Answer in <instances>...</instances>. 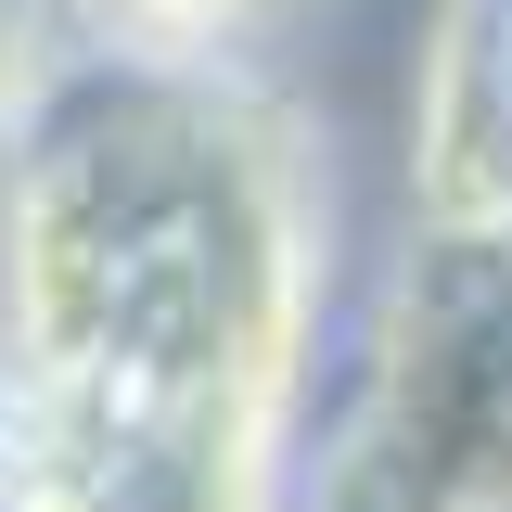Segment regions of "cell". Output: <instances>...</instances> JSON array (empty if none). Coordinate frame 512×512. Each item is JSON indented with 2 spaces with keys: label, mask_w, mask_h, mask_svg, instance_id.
Listing matches in <instances>:
<instances>
[{
  "label": "cell",
  "mask_w": 512,
  "mask_h": 512,
  "mask_svg": "<svg viewBox=\"0 0 512 512\" xmlns=\"http://www.w3.org/2000/svg\"><path fill=\"white\" fill-rule=\"evenodd\" d=\"M397 192H410L423 244H512V0L423 13Z\"/></svg>",
  "instance_id": "3957f363"
},
{
  "label": "cell",
  "mask_w": 512,
  "mask_h": 512,
  "mask_svg": "<svg viewBox=\"0 0 512 512\" xmlns=\"http://www.w3.org/2000/svg\"><path fill=\"white\" fill-rule=\"evenodd\" d=\"M282 0H64L77 52H128V64H256V26Z\"/></svg>",
  "instance_id": "277c9868"
},
{
  "label": "cell",
  "mask_w": 512,
  "mask_h": 512,
  "mask_svg": "<svg viewBox=\"0 0 512 512\" xmlns=\"http://www.w3.org/2000/svg\"><path fill=\"white\" fill-rule=\"evenodd\" d=\"M333 141L269 64L77 52L0 154V512H295Z\"/></svg>",
  "instance_id": "6da1fadb"
},
{
  "label": "cell",
  "mask_w": 512,
  "mask_h": 512,
  "mask_svg": "<svg viewBox=\"0 0 512 512\" xmlns=\"http://www.w3.org/2000/svg\"><path fill=\"white\" fill-rule=\"evenodd\" d=\"M64 64H77L64 0H0V154H13V128L39 116V90H52Z\"/></svg>",
  "instance_id": "5b68a950"
},
{
  "label": "cell",
  "mask_w": 512,
  "mask_h": 512,
  "mask_svg": "<svg viewBox=\"0 0 512 512\" xmlns=\"http://www.w3.org/2000/svg\"><path fill=\"white\" fill-rule=\"evenodd\" d=\"M295 512H512V244H397Z\"/></svg>",
  "instance_id": "7a4b0ae2"
}]
</instances>
